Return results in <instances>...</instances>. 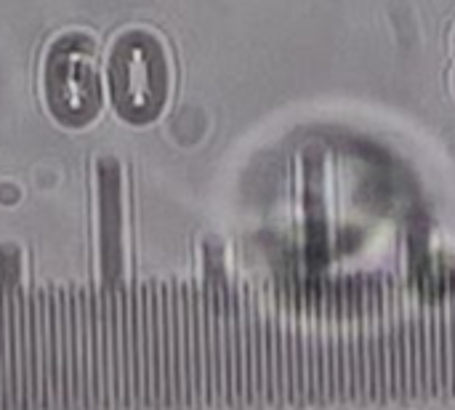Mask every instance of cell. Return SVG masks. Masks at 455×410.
I'll list each match as a JSON object with an SVG mask.
<instances>
[{
	"label": "cell",
	"instance_id": "cell-1",
	"mask_svg": "<svg viewBox=\"0 0 455 410\" xmlns=\"http://www.w3.org/2000/svg\"><path fill=\"white\" fill-rule=\"evenodd\" d=\"M107 77L120 117L136 125L155 120L171 88V64L163 40L149 29L120 32L109 48Z\"/></svg>",
	"mask_w": 455,
	"mask_h": 410
},
{
	"label": "cell",
	"instance_id": "cell-2",
	"mask_svg": "<svg viewBox=\"0 0 455 410\" xmlns=\"http://www.w3.org/2000/svg\"><path fill=\"white\" fill-rule=\"evenodd\" d=\"M43 91L53 117L69 128L91 123L104 101L96 45L83 32L53 40L43 67Z\"/></svg>",
	"mask_w": 455,
	"mask_h": 410
},
{
	"label": "cell",
	"instance_id": "cell-3",
	"mask_svg": "<svg viewBox=\"0 0 455 410\" xmlns=\"http://www.w3.org/2000/svg\"><path fill=\"white\" fill-rule=\"evenodd\" d=\"M120 310V408L141 410V307L139 283L117 285Z\"/></svg>",
	"mask_w": 455,
	"mask_h": 410
},
{
	"label": "cell",
	"instance_id": "cell-4",
	"mask_svg": "<svg viewBox=\"0 0 455 410\" xmlns=\"http://www.w3.org/2000/svg\"><path fill=\"white\" fill-rule=\"evenodd\" d=\"M141 307V410H160L163 403V323L160 283H139Z\"/></svg>",
	"mask_w": 455,
	"mask_h": 410
},
{
	"label": "cell",
	"instance_id": "cell-5",
	"mask_svg": "<svg viewBox=\"0 0 455 410\" xmlns=\"http://www.w3.org/2000/svg\"><path fill=\"white\" fill-rule=\"evenodd\" d=\"M181 307V366L184 408H203V334H200V285L179 283Z\"/></svg>",
	"mask_w": 455,
	"mask_h": 410
},
{
	"label": "cell",
	"instance_id": "cell-6",
	"mask_svg": "<svg viewBox=\"0 0 455 410\" xmlns=\"http://www.w3.org/2000/svg\"><path fill=\"white\" fill-rule=\"evenodd\" d=\"M200 334H203V406H224L221 366V291L200 285Z\"/></svg>",
	"mask_w": 455,
	"mask_h": 410
},
{
	"label": "cell",
	"instance_id": "cell-7",
	"mask_svg": "<svg viewBox=\"0 0 455 410\" xmlns=\"http://www.w3.org/2000/svg\"><path fill=\"white\" fill-rule=\"evenodd\" d=\"M221 366H224V406H243V326L240 288L221 291Z\"/></svg>",
	"mask_w": 455,
	"mask_h": 410
},
{
	"label": "cell",
	"instance_id": "cell-8",
	"mask_svg": "<svg viewBox=\"0 0 455 410\" xmlns=\"http://www.w3.org/2000/svg\"><path fill=\"white\" fill-rule=\"evenodd\" d=\"M75 320H77V355H80V382H77V410H93L91 392V285H72Z\"/></svg>",
	"mask_w": 455,
	"mask_h": 410
},
{
	"label": "cell",
	"instance_id": "cell-9",
	"mask_svg": "<svg viewBox=\"0 0 455 410\" xmlns=\"http://www.w3.org/2000/svg\"><path fill=\"white\" fill-rule=\"evenodd\" d=\"M112 288L115 285H101L96 288V310H99V355H101V371H99V410L115 408V395H112V366H109V304H112Z\"/></svg>",
	"mask_w": 455,
	"mask_h": 410
},
{
	"label": "cell",
	"instance_id": "cell-10",
	"mask_svg": "<svg viewBox=\"0 0 455 410\" xmlns=\"http://www.w3.org/2000/svg\"><path fill=\"white\" fill-rule=\"evenodd\" d=\"M16 304V334H19V410H29V350H27V291L11 288Z\"/></svg>",
	"mask_w": 455,
	"mask_h": 410
},
{
	"label": "cell",
	"instance_id": "cell-11",
	"mask_svg": "<svg viewBox=\"0 0 455 410\" xmlns=\"http://www.w3.org/2000/svg\"><path fill=\"white\" fill-rule=\"evenodd\" d=\"M0 410H3V398H0Z\"/></svg>",
	"mask_w": 455,
	"mask_h": 410
}]
</instances>
